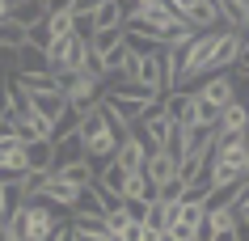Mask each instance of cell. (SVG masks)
Listing matches in <instances>:
<instances>
[{
  "mask_svg": "<svg viewBox=\"0 0 249 241\" xmlns=\"http://www.w3.org/2000/svg\"><path fill=\"white\" fill-rule=\"evenodd\" d=\"M76 135H80V144H85V157H89L93 165H106V161H114V152H118V144H123L127 131H123L102 106H93L89 114L80 119Z\"/></svg>",
  "mask_w": 249,
  "mask_h": 241,
  "instance_id": "1",
  "label": "cell"
},
{
  "mask_svg": "<svg viewBox=\"0 0 249 241\" xmlns=\"http://www.w3.org/2000/svg\"><path fill=\"white\" fill-rule=\"evenodd\" d=\"M190 93H195V123L215 127L220 110L236 97V80H232V72H215V76H203V85L190 89Z\"/></svg>",
  "mask_w": 249,
  "mask_h": 241,
  "instance_id": "2",
  "label": "cell"
},
{
  "mask_svg": "<svg viewBox=\"0 0 249 241\" xmlns=\"http://www.w3.org/2000/svg\"><path fill=\"white\" fill-rule=\"evenodd\" d=\"M17 224H21V241H51L55 233H59V216H55L51 203L42 199H26V207H17Z\"/></svg>",
  "mask_w": 249,
  "mask_h": 241,
  "instance_id": "3",
  "label": "cell"
},
{
  "mask_svg": "<svg viewBox=\"0 0 249 241\" xmlns=\"http://www.w3.org/2000/svg\"><path fill=\"white\" fill-rule=\"evenodd\" d=\"M59 93L68 97V106L93 110L97 102H102L106 85H102V80H93V76H85V72H72V76H59Z\"/></svg>",
  "mask_w": 249,
  "mask_h": 241,
  "instance_id": "4",
  "label": "cell"
},
{
  "mask_svg": "<svg viewBox=\"0 0 249 241\" xmlns=\"http://www.w3.org/2000/svg\"><path fill=\"white\" fill-rule=\"evenodd\" d=\"M80 190L85 186H76V182H68V178H59V174H47L38 182V190H34V199H42V203H51V207H76V199H80Z\"/></svg>",
  "mask_w": 249,
  "mask_h": 241,
  "instance_id": "5",
  "label": "cell"
},
{
  "mask_svg": "<svg viewBox=\"0 0 249 241\" xmlns=\"http://www.w3.org/2000/svg\"><path fill=\"white\" fill-rule=\"evenodd\" d=\"M148 140L140 131H127L123 135V144H118V152H114V165L123 169V174H144V165H148Z\"/></svg>",
  "mask_w": 249,
  "mask_h": 241,
  "instance_id": "6",
  "label": "cell"
},
{
  "mask_svg": "<svg viewBox=\"0 0 249 241\" xmlns=\"http://www.w3.org/2000/svg\"><path fill=\"white\" fill-rule=\"evenodd\" d=\"M26 174H30L26 144H21L17 135H4V140H0V182H21Z\"/></svg>",
  "mask_w": 249,
  "mask_h": 241,
  "instance_id": "7",
  "label": "cell"
},
{
  "mask_svg": "<svg viewBox=\"0 0 249 241\" xmlns=\"http://www.w3.org/2000/svg\"><path fill=\"white\" fill-rule=\"evenodd\" d=\"M135 131H140V135L148 140V148H165V144H169V135H173V123L165 119L160 102H157V106H148V114L140 119V127H135Z\"/></svg>",
  "mask_w": 249,
  "mask_h": 241,
  "instance_id": "8",
  "label": "cell"
},
{
  "mask_svg": "<svg viewBox=\"0 0 249 241\" xmlns=\"http://www.w3.org/2000/svg\"><path fill=\"white\" fill-rule=\"evenodd\" d=\"M160 110H165V119L173 127H190L195 123V93L190 89H173V93L160 97Z\"/></svg>",
  "mask_w": 249,
  "mask_h": 241,
  "instance_id": "9",
  "label": "cell"
},
{
  "mask_svg": "<svg viewBox=\"0 0 249 241\" xmlns=\"http://www.w3.org/2000/svg\"><path fill=\"white\" fill-rule=\"evenodd\" d=\"M224 135H249V106L241 102V97H232V102L220 110V123H215V140H224Z\"/></svg>",
  "mask_w": 249,
  "mask_h": 241,
  "instance_id": "10",
  "label": "cell"
},
{
  "mask_svg": "<svg viewBox=\"0 0 249 241\" xmlns=\"http://www.w3.org/2000/svg\"><path fill=\"white\" fill-rule=\"evenodd\" d=\"M211 157L224 161V165H236V169H245V174H249V144H245V135H224V140H215Z\"/></svg>",
  "mask_w": 249,
  "mask_h": 241,
  "instance_id": "11",
  "label": "cell"
},
{
  "mask_svg": "<svg viewBox=\"0 0 249 241\" xmlns=\"http://www.w3.org/2000/svg\"><path fill=\"white\" fill-rule=\"evenodd\" d=\"M144 178L152 186H165L169 178H178V157L165 152V148H152V152H148V165H144Z\"/></svg>",
  "mask_w": 249,
  "mask_h": 241,
  "instance_id": "12",
  "label": "cell"
},
{
  "mask_svg": "<svg viewBox=\"0 0 249 241\" xmlns=\"http://www.w3.org/2000/svg\"><path fill=\"white\" fill-rule=\"evenodd\" d=\"M178 144H182V157H190V152H211V148H215V127L190 123V127H182Z\"/></svg>",
  "mask_w": 249,
  "mask_h": 241,
  "instance_id": "13",
  "label": "cell"
},
{
  "mask_svg": "<svg viewBox=\"0 0 249 241\" xmlns=\"http://www.w3.org/2000/svg\"><path fill=\"white\" fill-rule=\"evenodd\" d=\"M26 97H30V106H34V114H42V119H51V123H59L64 110H68V97L59 89H42V93H26Z\"/></svg>",
  "mask_w": 249,
  "mask_h": 241,
  "instance_id": "14",
  "label": "cell"
},
{
  "mask_svg": "<svg viewBox=\"0 0 249 241\" xmlns=\"http://www.w3.org/2000/svg\"><path fill=\"white\" fill-rule=\"evenodd\" d=\"M26 165H30V174H51V165H55V140H30V144H26Z\"/></svg>",
  "mask_w": 249,
  "mask_h": 241,
  "instance_id": "15",
  "label": "cell"
},
{
  "mask_svg": "<svg viewBox=\"0 0 249 241\" xmlns=\"http://www.w3.org/2000/svg\"><path fill=\"white\" fill-rule=\"evenodd\" d=\"M80 157H85V144H80L76 131L55 135V165L51 169H64V165H72V161H80Z\"/></svg>",
  "mask_w": 249,
  "mask_h": 241,
  "instance_id": "16",
  "label": "cell"
},
{
  "mask_svg": "<svg viewBox=\"0 0 249 241\" xmlns=\"http://www.w3.org/2000/svg\"><path fill=\"white\" fill-rule=\"evenodd\" d=\"M118 195H123V203H152L157 199V186H152L144 174H127V182H123Z\"/></svg>",
  "mask_w": 249,
  "mask_h": 241,
  "instance_id": "17",
  "label": "cell"
},
{
  "mask_svg": "<svg viewBox=\"0 0 249 241\" xmlns=\"http://www.w3.org/2000/svg\"><path fill=\"white\" fill-rule=\"evenodd\" d=\"M9 17H13L17 26H38V21H47V4H38V0H13L9 4Z\"/></svg>",
  "mask_w": 249,
  "mask_h": 241,
  "instance_id": "18",
  "label": "cell"
},
{
  "mask_svg": "<svg viewBox=\"0 0 249 241\" xmlns=\"http://www.w3.org/2000/svg\"><path fill=\"white\" fill-rule=\"evenodd\" d=\"M207 165H211V152H190V157L178 161V178L190 186V182H198V178H207Z\"/></svg>",
  "mask_w": 249,
  "mask_h": 241,
  "instance_id": "19",
  "label": "cell"
},
{
  "mask_svg": "<svg viewBox=\"0 0 249 241\" xmlns=\"http://www.w3.org/2000/svg\"><path fill=\"white\" fill-rule=\"evenodd\" d=\"M51 174L68 178V182H76V186H89L93 178H97V165H93L89 157H80V161H72V165H64V169H51Z\"/></svg>",
  "mask_w": 249,
  "mask_h": 241,
  "instance_id": "20",
  "label": "cell"
},
{
  "mask_svg": "<svg viewBox=\"0 0 249 241\" xmlns=\"http://www.w3.org/2000/svg\"><path fill=\"white\" fill-rule=\"evenodd\" d=\"M17 72H30V76H38V72H51L47 68V51H38V47H21L17 51Z\"/></svg>",
  "mask_w": 249,
  "mask_h": 241,
  "instance_id": "21",
  "label": "cell"
},
{
  "mask_svg": "<svg viewBox=\"0 0 249 241\" xmlns=\"http://www.w3.org/2000/svg\"><path fill=\"white\" fill-rule=\"evenodd\" d=\"M0 47L17 55L21 47H26V26H17L13 17H4V21H0Z\"/></svg>",
  "mask_w": 249,
  "mask_h": 241,
  "instance_id": "22",
  "label": "cell"
},
{
  "mask_svg": "<svg viewBox=\"0 0 249 241\" xmlns=\"http://www.w3.org/2000/svg\"><path fill=\"white\" fill-rule=\"evenodd\" d=\"M93 26L97 30H123V9H118V0H106L102 9L93 13Z\"/></svg>",
  "mask_w": 249,
  "mask_h": 241,
  "instance_id": "23",
  "label": "cell"
},
{
  "mask_svg": "<svg viewBox=\"0 0 249 241\" xmlns=\"http://www.w3.org/2000/svg\"><path fill=\"white\" fill-rule=\"evenodd\" d=\"M89 186H93V195H97V203H102V212H106V216L123 207V195H118V190H110V186L102 182V178H93Z\"/></svg>",
  "mask_w": 249,
  "mask_h": 241,
  "instance_id": "24",
  "label": "cell"
},
{
  "mask_svg": "<svg viewBox=\"0 0 249 241\" xmlns=\"http://www.w3.org/2000/svg\"><path fill=\"white\" fill-rule=\"evenodd\" d=\"M72 26H76V17L68 13V9L47 13V30H51V38H68V34H72Z\"/></svg>",
  "mask_w": 249,
  "mask_h": 241,
  "instance_id": "25",
  "label": "cell"
},
{
  "mask_svg": "<svg viewBox=\"0 0 249 241\" xmlns=\"http://www.w3.org/2000/svg\"><path fill=\"white\" fill-rule=\"evenodd\" d=\"M207 224L215 228V233H232V228H236V212H232V203H228V207H207Z\"/></svg>",
  "mask_w": 249,
  "mask_h": 241,
  "instance_id": "26",
  "label": "cell"
},
{
  "mask_svg": "<svg viewBox=\"0 0 249 241\" xmlns=\"http://www.w3.org/2000/svg\"><path fill=\"white\" fill-rule=\"evenodd\" d=\"M118 42H123V30H97V34L89 38V47H93L97 55H106L110 47H118Z\"/></svg>",
  "mask_w": 249,
  "mask_h": 241,
  "instance_id": "27",
  "label": "cell"
},
{
  "mask_svg": "<svg viewBox=\"0 0 249 241\" xmlns=\"http://www.w3.org/2000/svg\"><path fill=\"white\" fill-rule=\"evenodd\" d=\"M157 199L160 203H182L186 199V182H182V178H169L165 186H157Z\"/></svg>",
  "mask_w": 249,
  "mask_h": 241,
  "instance_id": "28",
  "label": "cell"
},
{
  "mask_svg": "<svg viewBox=\"0 0 249 241\" xmlns=\"http://www.w3.org/2000/svg\"><path fill=\"white\" fill-rule=\"evenodd\" d=\"M72 212H85V216H106L102 212V203H97V195H93V186H85L80 190V199H76V207Z\"/></svg>",
  "mask_w": 249,
  "mask_h": 241,
  "instance_id": "29",
  "label": "cell"
},
{
  "mask_svg": "<svg viewBox=\"0 0 249 241\" xmlns=\"http://www.w3.org/2000/svg\"><path fill=\"white\" fill-rule=\"evenodd\" d=\"M26 42H30V47H38V51H47V47H51V30H47V21L30 26L26 30Z\"/></svg>",
  "mask_w": 249,
  "mask_h": 241,
  "instance_id": "30",
  "label": "cell"
},
{
  "mask_svg": "<svg viewBox=\"0 0 249 241\" xmlns=\"http://www.w3.org/2000/svg\"><path fill=\"white\" fill-rule=\"evenodd\" d=\"M102 4H106V0H68V13H72V17H93Z\"/></svg>",
  "mask_w": 249,
  "mask_h": 241,
  "instance_id": "31",
  "label": "cell"
},
{
  "mask_svg": "<svg viewBox=\"0 0 249 241\" xmlns=\"http://www.w3.org/2000/svg\"><path fill=\"white\" fill-rule=\"evenodd\" d=\"M232 241H249V224H245V220H236V228H232Z\"/></svg>",
  "mask_w": 249,
  "mask_h": 241,
  "instance_id": "32",
  "label": "cell"
},
{
  "mask_svg": "<svg viewBox=\"0 0 249 241\" xmlns=\"http://www.w3.org/2000/svg\"><path fill=\"white\" fill-rule=\"evenodd\" d=\"M236 68H249V34H245V47H241V59H236Z\"/></svg>",
  "mask_w": 249,
  "mask_h": 241,
  "instance_id": "33",
  "label": "cell"
},
{
  "mask_svg": "<svg viewBox=\"0 0 249 241\" xmlns=\"http://www.w3.org/2000/svg\"><path fill=\"white\" fill-rule=\"evenodd\" d=\"M0 216H4V182H0Z\"/></svg>",
  "mask_w": 249,
  "mask_h": 241,
  "instance_id": "34",
  "label": "cell"
},
{
  "mask_svg": "<svg viewBox=\"0 0 249 241\" xmlns=\"http://www.w3.org/2000/svg\"><path fill=\"white\" fill-rule=\"evenodd\" d=\"M232 4H236V9H245V13H249V0H232Z\"/></svg>",
  "mask_w": 249,
  "mask_h": 241,
  "instance_id": "35",
  "label": "cell"
},
{
  "mask_svg": "<svg viewBox=\"0 0 249 241\" xmlns=\"http://www.w3.org/2000/svg\"><path fill=\"white\" fill-rule=\"evenodd\" d=\"M157 241H178V237H173V233H160V237Z\"/></svg>",
  "mask_w": 249,
  "mask_h": 241,
  "instance_id": "36",
  "label": "cell"
},
{
  "mask_svg": "<svg viewBox=\"0 0 249 241\" xmlns=\"http://www.w3.org/2000/svg\"><path fill=\"white\" fill-rule=\"evenodd\" d=\"M215 241H232V233H220V237H215Z\"/></svg>",
  "mask_w": 249,
  "mask_h": 241,
  "instance_id": "37",
  "label": "cell"
},
{
  "mask_svg": "<svg viewBox=\"0 0 249 241\" xmlns=\"http://www.w3.org/2000/svg\"><path fill=\"white\" fill-rule=\"evenodd\" d=\"M38 4H47V9H51V0H38Z\"/></svg>",
  "mask_w": 249,
  "mask_h": 241,
  "instance_id": "38",
  "label": "cell"
},
{
  "mask_svg": "<svg viewBox=\"0 0 249 241\" xmlns=\"http://www.w3.org/2000/svg\"><path fill=\"white\" fill-rule=\"evenodd\" d=\"M0 4H13V0H0Z\"/></svg>",
  "mask_w": 249,
  "mask_h": 241,
  "instance_id": "39",
  "label": "cell"
},
{
  "mask_svg": "<svg viewBox=\"0 0 249 241\" xmlns=\"http://www.w3.org/2000/svg\"><path fill=\"white\" fill-rule=\"evenodd\" d=\"M245 106H249V97H245Z\"/></svg>",
  "mask_w": 249,
  "mask_h": 241,
  "instance_id": "40",
  "label": "cell"
}]
</instances>
